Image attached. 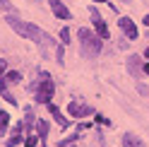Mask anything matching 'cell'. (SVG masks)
<instances>
[{
  "instance_id": "cell-2",
  "label": "cell",
  "mask_w": 149,
  "mask_h": 147,
  "mask_svg": "<svg viewBox=\"0 0 149 147\" xmlns=\"http://www.w3.org/2000/svg\"><path fill=\"white\" fill-rule=\"evenodd\" d=\"M79 46H82V53H84L87 58H94V56H99L101 53V39L91 32V29H87V27H82L79 29Z\"/></svg>"
},
{
  "instance_id": "cell-10",
  "label": "cell",
  "mask_w": 149,
  "mask_h": 147,
  "mask_svg": "<svg viewBox=\"0 0 149 147\" xmlns=\"http://www.w3.org/2000/svg\"><path fill=\"white\" fill-rule=\"evenodd\" d=\"M48 108H51V116L55 118V123H58L60 128H68V118H65V116L60 113V108L55 106V104H48Z\"/></svg>"
},
{
  "instance_id": "cell-7",
  "label": "cell",
  "mask_w": 149,
  "mask_h": 147,
  "mask_svg": "<svg viewBox=\"0 0 149 147\" xmlns=\"http://www.w3.org/2000/svg\"><path fill=\"white\" fill-rule=\"evenodd\" d=\"M48 3H51V10H53V15L58 17V20H72V17H70V10L60 3V0H48Z\"/></svg>"
},
{
  "instance_id": "cell-16",
  "label": "cell",
  "mask_w": 149,
  "mask_h": 147,
  "mask_svg": "<svg viewBox=\"0 0 149 147\" xmlns=\"http://www.w3.org/2000/svg\"><path fill=\"white\" fill-rule=\"evenodd\" d=\"M34 121H36V118H34V113H31V111H26V118H24V125H31Z\"/></svg>"
},
{
  "instance_id": "cell-9",
  "label": "cell",
  "mask_w": 149,
  "mask_h": 147,
  "mask_svg": "<svg viewBox=\"0 0 149 147\" xmlns=\"http://www.w3.org/2000/svg\"><path fill=\"white\" fill-rule=\"evenodd\" d=\"M123 147H144V140L135 133H125L123 135Z\"/></svg>"
},
{
  "instance_id": "cell-19",
  "label": "cell",
  "mask_w": 149,
  "mask_h": 147,
  "mask_svg": "<svg viewBox=\"0 0 149 147\" xmlns=\"http://www.w3.org/2000/svg\"><path fill=\"white\" fill-rule=\"evenodd\" d=\"M144 72H147V75H149V63H144Z\"/></svg>"
},
{
  "instance_id": "cell-21",
  "label": "cell",
  "mask_w": 149,
  "mask_h": 147,
  "mask_svg": "<svg viewBox=\"0 0 149 147\" xmlns=\"http://www.w3.org/2000/svg\"><path fill=\"white\" fill-rule=\"evenodd\" d=\"M144 56H147V58H149V46H147V51H144Z\"/></svg>"
},
{
  "instance_id": "cell-8",
  "label": "cell",
  "mask_w": 149,
  "mask_h": 147,
  "mask_svg": "<svg viewBox=\"0 0 149 147\" xmlns=\"http://www.w3.org/2000/svg\"><path fill=\"white\" fill-rule=\"evenodd\" d=\"M127 70L132 72V77H139L144 72V65H142V60H139V56H130L127 58Z\"/></svg>"
},
{
  "instance_id": "cell-11",
  "label": "cell",
  "mask_w": 149,
  "mask_h": 147,
  "mask_svg": "<svg viewBox=\"0 0 149 147\" xmlns=\"http://www.w3.org/2000/svg\"><path fill=\"white\" fill-rule=\"evenodd\" d=\"M36 133H39L41 140H46V137H48V123H46V121H39V123H36Z\"/></svg>"
},
{
  "instance_id": "cell-17",
  "label": "cell",
  "mask_w": 149,
  "mask_h": 147,
  "mask_svg": "<svg viewBox=\"0 0 149 147\" xmlns=\"http://www.w3.org/2000/svg\"><path fill=\"white\" fill-rule=\"evenodd\" d=\"M0 10H10V0H0Z\"/></svg>"
},
{
  "instance_id": "cell-23",
  "label": "cell",
  "mask_w": 149,
  "mask_h": 147,
  "mask_svg": "<svg viewBox=\"0 0 149 147\" xmlns=\"http://www.w3.org/2000/svg\"><path fill=\"white\" fill-rule=\"evenodd\" d=\"M36 3H39V0H36Z\"/></svg>"
},
{
  "instance_id": "cell-4",
  "label": "cell",
  "mask_w": 149,
  "mask_h": 147,
  "mask_svg": "<svg viewBox=\"0 0 149 147\" xmlns=\"http://www.w3.org/2000/svg\"><path fill=\"white\" fill-rule=\"evenodd\" d=\"M89 15H91V20H94V27H96L99 39H111V32H108L106 22L101 20V15H99V10H96V7H91V10H89Z\"/></svg>"
},
{
  "instance_id": "cell-5",
  "label": "cell",
  "mask_w": 149,
  "mask_h": 147,
  "mask_svg": "<svg viewBox=\"0 0 149 147\" xmlns=\"http://www.w3.org/2000/svg\"><path fill=\"white\" fill-rule=\"evenodd\" d=\"M118 24H120V29H123V34L127 36V41H135V39H137V27L132 24V20H127V17H120Z\"/></svg>"
},
{
  "instance_id": "cell-12",
  "label": "cell",
  "mask_w": 149,
  "mask_h": 147,
  "mask_svg": "<svg viewBox=\"0 0 149 147\" xmlns=\"http://www.w3.org/2000/svg\"><path fill=\"white\" fill-rule=\"evenodd\" d=\"M7 123H10V116H7V111H0V135H5Z\"/></svg>"
},
{
  "instance_id": "cell-1",
  "label": "cell",
  "mask_w": 149,
  "mask_h": 147,
  "mask_svg": "<svg viewBox=\"0 0 149 147\" xmlns=\"http://www.w3.org/2000/svg\"><path fill=\"white\" fill-rule=\"evenodd\" d=\"M5 22L10 24V27H12V32H17V34L22 36V39H29V41L39 43V46H46V43H48V39H51V36H48V34H43L36 24L24 22V20H17V17H12V15L7 17Z\"/></svg>"
},
{
  "instance_id": "cell-20",
  "label": "cell",
  "mask_w": 149,
  "mask_h": 147,
  "mask_svg": "<svg viewBox=\"0 0 149 147\" xmlns=\"http://www.w3.org/2000/svg\"><path fill=\"white\" fill-rule=\"evenodd\" d=\"M144 27H149V15H147V17H144Z\"/></svg>"
},
{
  "instance_id": "cell-14",
  "label": "cell",
  "mask_w": 149,
  "mask_h": 147,
  "mask_svg": "<svg viewBox=\"0 0 149 147\" xmlns=\"http://www.w3.org/2000/svg\"><path fill=\"white\" fill-rule=\"evenodd\" d=\"M60 41L63 43H70V29H68V27H63V29H60Z\"/></svg>"
},
{
  "instance_id": "cell-13",
  "label": "cell",
  "mask_w": 149,
  "mask_h": 147,
  "mask_svg": "<svg viewBox=\"0 0 149 147\" xmlns=\"http://www.w3.org/2000/svg\"><path fill=\"white\" fill-rule=\"evenodd\" d=\"M24 145H26V147H36V145H39V135H34V133H31V135L24 140Z\"/></svg>"
},
{
  "instance_id": "cell-15",
  "label": "cell",
  "mask_w": 149,
  "mask_h": 147,
  "mask_svg": "<svg viewBox=\"0 0 149 147\" xmlns=\"http://www.w3.org/2000/svg\"><path fill=\"white\" fill-rule=\"evenodd\" d=\"M19 140H22L19 135H12V137H10V140H7L5 145H7V147H17V145H19Z\"/></svg>"
},
{
  "instance_id": "cell-3",
  "label": "cell",
  "mask_w": 149,
  "mask_h": 147,
  "mask_svg": "<svg viewBox=\"0 0 149 147\" xmlns=\"http://www.w3.org/2000/svg\"><path fill=\"white\" fill-rule=\"evenodd\" d=\"M34 89V99L39 104H51V97H53V82L48 75H41V80L31 87Z\"/></svg>"
},
{
  "instance_id": "cell-22",
  "label": "cell",
  "mask_w": 149,
  "mask_h": 147,
  "mask_svg": "<svg viewBox=\"0 0 149 147\" xmlns=\"http://www.w3.org/2000/svg\"><path fill=\"white\" fill-rule=\"evenodd\" d=\"M94 3H104V0H94Z\"/></svg>"
},
{
  "instance_id": "cell-18",
  "label": "cell",
  "mask_w": 149,
  "mask_h": 147,
  "mask_svg": "<svg viewBox=\"0 0 149 147\" xmlns=\"http://www.w3.org/2000/svg\"><path fill=\"white\" fill-rule=\"evenodd\" d=\"M5 68H7V63H5V60H3V58H0V72H3V70H5Z\"/></svg>"
},
{
  "instance_id": "cell-6",
  "label": "cell",
  "mask_w": 149,
  "mask_h": 147,
  "mask_svg": "<svg viewBox=\"0 0 149 147\" xmlns=\"http://www.w3.org/2000/svg\"><path fill=\"white\" fill-rule=\"evenodd\" d=\"M68 111H70V116H74V118H84V116H91V108H89L87 104H79V102H70Z\"/></svg>"
}]
</instances>
